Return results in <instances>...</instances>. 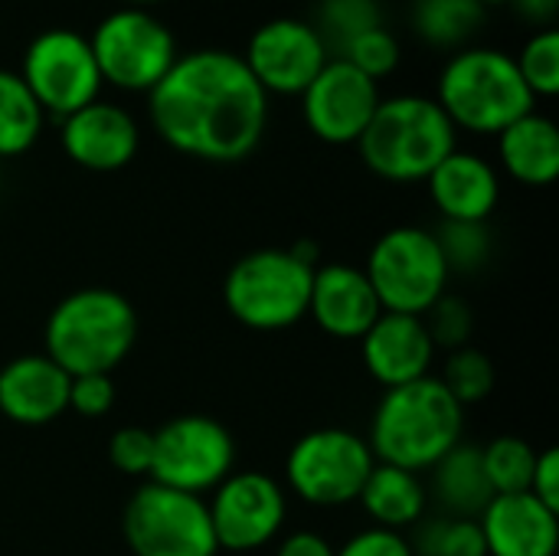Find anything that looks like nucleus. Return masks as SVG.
I'll return each mask as SVG.
<instances>
[{
    "mask_svg": "<svg viewBox=\"0 0 559 556\" xmlns=\"http://www.w3.org/2000/svg\"><path fill=\"white\" fill-rule=\"evenodd\" d=\"M436 102L445 108L455 128L498 134L521 115L534 111L537 95L524 82L518 59L508 49L472 43L445 59Z\"/></svg>",
    "mask_w": 559,
    "mask_h": 556,
    "instance_id": "nucleus-4",
    "label": "nucleus"
},
{
    "mask_svg": "<svg viewBox=\"0 0 559 556\" xmlns=\"http://www.w3.org/2000/svg\"><path fill=\"white\" fill-rule=\"evenodd\" d=\"M380 308L393 315L423 318L449 285V265L436 233L423 226H396L383 233L364 265Z\"/></svg>",
    "mask_w": 559,
    "mask_h": 556,
    "instance_id": "nucleus-7",
    "label": "nucleus"
},
{
    "mask_svg": "<svg viewBox=\"0 0 559 556\" xmlns=\"http://www.w3.org/2000/svg\"><path fill=\"white\" fill-rule=\"evenodd\" d=\"M462 426L465 410L455 397L439 377H423L380 397L367 446L377 462L419 475L462 442Z\"/></svg>",
    "mask_w": 559,
    "mask_h": 556,
    "instance_id": "nucleus-2",
    "label": "nucleus"
},
{
    "mask_svg": "<svg viewBox=\"0 0 559 556\" xmlns=\"http://www.w3.org/2000/svg\"><path fill=\"white\" fill-rule=\"evenodd\" d=\"M426 331L432 338L436 347H445V351H459V347H468L472 334H475V315L468 308L465 298L459 295H442L426 315Z\"/></svg>",
    "mask_w": 559,
    "mask_h": 556,
    "instance_id": "nucleus-34",
    "label": "nucleus"
},
{
    "mask_svg": "<svg viewBox=\"0 0 559 556\" xmlns=\"http://www.w3.org/2000/svg\"><path fill=\"white\" fill-rule=\"evenodd\" d=\"M157 134L180 154L203 161H239L262 141L269 92L242 52L197 46L177 52L170 69L147 88Z\"/></svg>",
    "mask_w": 559,
    "mask_h": 556,
    "instance_id": "nucleus-1",
    "label": "nucleus"
},
{
    "mask_svg": "<svg viewBox=\"0 0 559 556\" xmlns=\"http://www.w3.org/2000/svg\"><path fill=\"white\" fill-rule=\"evenodd\" d=\"M481 3H491V0H481Z\"/></svg>",
    "mask_w": 559,
    "mask_h": 556,
    "instance_id": "nucleus-42",
    "label": "nucleus"
},
{
    "mask_svg": "<svg viewBox=\"0 0 559 556\" xmlns=\"http://www.w3.org/2000/svg\"><path fill=\"white\" fill-rule=\"evenodd\" d=\"M518 59V69L524 75V82L531 85L534 95H554L559 88V29L550 26H540L534 29L521 52L514 56Z\"/></svg>",
    "mask_w": 559,
    "mask_h": 556,
    "instance_id": "nucleus-30",
    "label": "nucleus"
},
{
    "mask_svg": "<svg viewBox=\"0 0 559 556\" xmlns=\"http://www.w3.org/2000/svg\"><path fill=\"white\" fill-rule=\"evenodd\" d=\"M154 433L141 426H124L108 439V462L124 475H151Z\"/></svg>",
    "mask_w": 559,
    "mask_h": 556,
    "instance_id": "nucleus-35",
    "label": "nucleus"
},
{
    "mask_svg": "<svg viewBox=\"0 0 559 556\" xmlns=\"http://www.w3.org/2000/svg\"><path fill=\"white\" fill-rule=\"evenodd\" d=\"M275 556H334V547L314 531H298V534H288L278 544Z\"/></svg>",
    "mask_w": 559,
    "mask_h": 556,
    "instance_id": "nucleus-39",
    "label": "nucleus"
},
{
    "mask_svg": "<svg viewBox=\"0 0 559 556\" xmlns=\"http://www.w3.org/2000/svg\"><path fill=\"white\" fill-rule=\"evenodd\" d=\"M357 501L380 531L403 534L406 528H416L426 518L429 492L416 472L377 462L373 472L367 475Z\"/></svg>",
    "mask_w": 559,
    "mask_h": 556,
    "instance_id": "nucleus-23",
    "label": "nucleus"
},
{
    "mask_svg": "<svg viewBox=\"0 0 559 556\" xmlns=\"http://www.w3.org/2000/svg\"><path fill=\"white\" fill-rule=\"evenodd\" d=\"M439 383L455 397V403L462 410L475 406V403L488 400L491 390H495V364H491L488 354H481L472 344L459 347V351H449Z\"/></svg>",
    "mask_w": 559,
    "mask_h": 556,
    "instance_id": "nucleus-29",
    "label": "nucleus"
},
{
    "mask_svg": "<svg viewBox=\"0 0 559 556\" xmlns=\"http://www.w3.org/2000/svg\"><path fill=\"white\" fill-rule=\"evenodd\" d=\"M531 495L559 511V452L557 449H544L537 452V462H534V478H531Z\"/></svg>",
    "mask_w": 559,
    "mask_h": 556,
    "instance_id": "nucleus-38",
    "label": "nucleus"
},
{
    "mask_svg": "<svg viewBox=\"0 0 559 556\" xmlns=\"http://www.w3.org/2000/svg\"><path fill=\"white\" fill-rule=\"evenodd\" d=\"M206 508L216 547L229 554H249L272 544L288 518L285 492L265 472H233L213 488Z\"/></svg>",
    "mask_w": 559,
    "mask_h": 556,
    "instance_id": "nucleus-13",
    "label": "nucleus"
},
{
    "mask_svg": "<svg viewBox=\"0 0 559 556\" xmlns=\"http://www.w3.org/2000/svg\"><path fill=\"white\" fill-rule=\"evenodd\" d=\"M429 472H432V498L439 501L442 514H449V518L478 521L481 511L495 498L485 465H481V446L459 442Z\"/></svg>",
    "mask_w": 559,
    "mask_h": 556,
    "instance_id": "nucleus-24",
    "label": "nucleus"
},
{
    "mask_svg": "<svg viewBox=\"0 0 559 556\" xmlns=\"http://www.w3.org/2000/svg\"><path fill=\"white\" fill-rule=\"evenodd\" d=\"M488 556H557L559 511L531 492L495 495L478 518Z\"/></svg>",
    "mask_w": 559,
    "mask_h": 556,
    "instance_id": "nucleus-19",
    "label": "nucleus"
},
{
    "mask_svg": "<svg viewBox=\"0 0 559 556\" xmlns=\"http://www.w3.org/2000/svg\"><path fill=\"white\" fill-rule=\"evenodd\" d=\"M498 154L508 174L531 187H547L559 174V128L544 111H527L498 131Z\"/></svg>",
    "mask_w": 559,
    "mask_h": 556,
    "instance_id": "nucleus-22",
    "label": "nucleus"
},
{
    "mask_svg": "<svg viewBox=\"0 0 559 556\" xmlns=\"http://www.w3.org/2000/svg\"><path fill=\"white\" fill-rule=\"evenodd\" d=\"M455 125L445 108L423 92H403L380 98L367 128L360 131V157L386 180L409 184L426 180L432 167L452 151Z\"/></svg>",
    "mask_w": 559,
    "mask_h": 556,
    "instance_id": "nucleus-5",
    "label": "nucleus"
},
{
    "mask_svg": "<svg viewBox=\"0 0 559 556\" xmlns=\"http://www.w3.org/2000/svg\"><path fill=\"white\" fill-rule=\"evenodd\" d=\"M131 3H134V7H141V3H151V0H131Z\"/></svg>",
    "mask_w": 559,
    "mask_h": 556,
    "instance_id": "nucleus-41",
    "label": "nucleus"
},
{
    "mask_svg": "<svg viewBox=\"0 0 559 556\" xmlns=\"http://www.w3.org/2000/svg\"><path fill=\"white\" fill-rule=\"evenodd\" d=\"M124 544L134 556H216L210 508L200 495L164 485H141L121 518Z\"/></svg>",
    "mask_w": 559,
    "mask_h": 556,
    "instance_id": "nucleus-9",
    "label": "nucleus"
},
{
    "mask_svg": "<svg viewBox=\"0 0 559 556\" xmlns=\"http://www.w3.org/2000/svg\"><path fill=\"white\" fill-rule=\"evenodd\" d=\"M115 406V383L111 374H88L69 380V410L88 419L105 416Z\"/></svg>",
    "mask_w": 559,
    "mask_h": 556,
    "instance_id": "nucleus-36",
    "label": "nucleus"
},
{
    "mask_svg": "<svg viewBox=\"0 0 559 556\" xmlns=\"http://www.w3.org/2000/svg\"><path fill=\"white\" fill-rule=\"evenodd\" d=\"M88 43L102 79L121 88H151L177 59L174 29L134 3L108 10L95 23Z\"/></svg>",
    "mask_w": 559,
    "mask_h": 556,
    "instance_id": "nucleus-10",
    "label": "nucleus"
},
{
    "mask_svg": "<svg viewBox=\"0 0 559 556\" xmlns=\"http://www.w3.org/2000/svg\"><path fill=\"white\" fill-rule=\"evenodd\" d=\"M514 3H518V10H521L524 16L540 20L544 26H550V20L557 16L559 7V0H514Z\"/></svg>",
    "mask_w": 559,
    "mask_h": 556,
    "instance_id": "nucleus-40",
    "label": "nucleus"
},
{
    "mask_svg": "<svg viewBox=\"0 0 559 556\" xmlns=\"http://www.w3.org/2000/svg\"><path fill=\"white\" fill-rule=\"evenodd\" d=\"M331 49L318 26L301 16H269L246 43V66L262 82L265 92H301L318 69L328 62Z\"/></svg>",
    "mask_w": 559,
    "mask_h": 556,
    "instance_id": "nucleus-15",
    "label": "nucleus"
},
{
    "mask_svg": "<svg viewBox=\"0 0 559 556\" xmlns=\"http://www.w3.org/2000/svg\"><path fill=\"white\" fill-rule=\"evenodd\" d=\"M413 556H488L478 521L439 514L432 521L416 524V537L409 541Z\"/></svg>",
    "mask_w": 559,
    "mask_h": 556,
    "instance_id": "nucleus-28",
    "label": "nucleus"
},
{
    "mask_svg": "<svg viewBox=\"0 0 559 556\" xmlns=\"http://www.w3.org/2000/svg\"><path fill=\"white\" fill-rule=\"evenodd\" d=\"M308 315L324 334L337 341H360L383 315V308L364 269L331 262L314 269Z\"/></svg>",
    "mask_w": 559,
    "mask_h": 556,
    "instance_id": "nucleus-17",
    "label": "nucleus"
},
{
    "mask_svg": "<svg viewBox=\"0 0 559 556\" xmlns=\"http://www.w3.org/2000/svg\"><path fill=\"white\" fill-rule=\"evenodd\" d=\"M426 180L432 203L449 223H488L501 197V180L491 161L462 147H452Z\"/></svg>",
    "mask_w": 559,
    "mask_h": 556,
    "instance_id": "nucleus-21",
    "label": "nucleus"
},
{
    "mask_svg": "<svg viewBox=\"0 0 559 556\" xmlns=\"http://www.w3.org/2000/svg\"><path fill=\"white\" fill-rule=\"evenodd\" d=\"M380 82L347 62L344 56H328L318 75L301 88V108L308 128L331 144L357 141L370 115L380 105Z\"/></svg>",
    "mask_w": 559,
    "mask_h": 556,
    "instance_id": "nucleus-14",
    "label": "nucleus"
},
{
    "mask_svg": "<svg viewBox=\"0 0 559 556\" xmlns=\"http://www.w3.org/2000/svg\"><path fill=\"white\" fill-rule=\"evenodd\" d=\"M43 105L16 69L0 66V157H16L33 147L43 131Z\"/></svg>",
    "mask_w": 559,
    "mask_h": 556,
    "instance_id": "nucleus-25",
    "label": "nucleus"
},
{
    "mask_svg": "<svg viewBox=\"0 0 559 556\" xmlns=\"http://www.w3.org/2000/svg\"><path fill=\"white\" fill-rule=\"evenodd\" d=\"M377 459L350 429L324 426L305 433L288 459H285V478L288 488L311 508H344L360 498V488L367 475L373 472Z\"/></svg>",
    "mask_w": 559,
    "mask_h": 556,
    "instance_id": "nucleus-8",
    "label": "nucleus"
},
{
    "mask_svg": "<svg viewBox=\"0 0 559 556\" xmlns=\"http://www.w3.org/2000/svg\"><path fill=\"white\" fill-rule=\"evenodd\" d=\"M141 144L134 115L108 98H92L88 105L62 118V147L66 154L88 170H118L124 167Z\"/></svg>",
    "mask_w": 559,
    "mask_h": 556,
    "instance_id": "nucleus-16",
    "label": "nucleus"
},
{
    "mask_svg": "<svg viewBox=\"0 0 559 556\" xmlns=\"http://www.w3.org/2000/svg\"><path fill=\"white\" fill-rule=\"evenodd\" d=\"M380 13H383L380 0H321L314 26H318V33L324 36V43L331 49V43L344 46L354 33L383 23Z\"/></svg>",
    "mask_w": 559,
    "mask_h": 556,
    "instance_id": "nucleus-33",
    "label": "nucleus"
},
{
    "mask_svg": "<svg viewBox=\"0 0 559 556\" xmlns=\"http://www.w3.org/2000/svg\"><path fill=\"white\" fill-rule=\"evenodd\" d=\"M439 249L445 256L449 272H478L491 256V233L485 223H449L442 220V229L436 233Z\"/></svg>",
    "mask_w": 559,
    "mask_h": 556,
    "instance_id": "nucleus-31",
    "label": "nucleus"
},
{
    "mask_svg": "<svg viewBox=\"0 0 559 556\" xmlns=\"http://www.w3.org/2000/svg\"><path fill=\"white\" fill-rule=\"evenodd\" d=\"M413 29L439 46L468 39L485 23L481 0H413Z\"/></svg>",
    "mask_w": 559,
    "mask_h": 556,
    "instance_id": "nucleus-26",
    "label": "nucleus"
},
{
    "mask_svg": "<svg viewBox=\"0 0 559 556\" xmlns=\"http://www.w3.org/2000/svg\"><path fill=\"white\" fill-rule=\"evenodd\" d=\"M69 374L46 354H23L0 367V413L16 426H46L69 410Z\"/></svg>",
    "mask_w": 559,
    "mask_h": 556,
    "instance_id": "nucleus-20",
    "label": "nucleus"
},
{
    "mask_svg": "<svg viewBox=\"0 0 559 556\" xmlns=\"http://www.w3.org/2000/svg\"><path fill=\"white\" fill-rule=\"evenodd\" d=\"M537 452L521 436H498L481 449V465L495 495H524L531 492Z\"/></svg>",
    "mask_w": 559,
    "mask_h": 556,
    "instance_id": "nucleus-27",
    "label": "nucleus"
},
{
    "mask_svg": "<svg viewBox=\"0 0 559 556\" xmlns=\"http://www.w3.org/2000/svg\"><path fill=\"white\" fill-rule=\"evenodd\" d=\"M334 556H413V547L403 534L370 528L354 534L341 551H334Z\"/></svg>",
    "mask_w": 559,
    "mask_h": 556,
    "instance_id": "nucleus-37",
    "label": "nucleus"
},
{
    "mask_svg": "<svg viewBox=\"0 0 559 556\" xmlns=\"http://www.w3.org/2000/svg\"><path fill=\"white\" fill-rule=\"evenodd\" d=\"M20 75L43 111H52L59 118L98 98V88L105 82L88 36L72 26L39 29L23 49Z\"/></svg>",
    "mask_w": 559,
    "mask_h": 556,
    "instance_id": "nucleus-12",
    "label": "nucleus"
},
{
    "mask_svg": "<svg viewBox=\"0 0 559 556\" xmlns=\"http://www.w3.org/2000/svg\"><path fill=\"white\" fill-rule=\"evenodd\" d=\"M314 265L292 249L246 252L226 275L223 298L229 315L252 331H285L308 318Z\"/></svg>",
    "mask_w": 559,
    "mask_h": 556,
    "instance_id": "nucleus-6",
    "label": "nucleus"
},
{
    "mask_svg": "<svg viewBox=\"0 0 559 556\" xmlns=\"http://www.w3.org/2000/svg\"><path fill=\"white\" fill-rule=\"evenodd\" d=\"M236 442L229 429L213 416H177L154 429V456H151V482L203 495L213 492L223 478L233 475Z\"/></svg>",
    "mask_w": 559,
    "mask_h": 556,
    "instance_id": "nucleus-11",
    "label": "nucleus"
},
{
    "mask_svg": "<svg viewBox=\"0 0 559 556\" xmlns=\"http://www.w3.org/2000/svg\"><path fill=\"white\" fill-rule=\"evenodd\" d=\"M400 39L396 33L386 26V23H377V26H367L360 33H354L344 46H341V56L347 62H354L357 69H364L367 75H373L380 82V75L393 72L396 62H400Z\"/></svg>",
    "mask_w": 559,
    "mask_h": 556,
    "instance_id": "nucleus-32",
    "label": "nucleus"
},
{
    "mask_svg": "<svg viewBox=\"0 0 559 556\" xmlns=\"http://www.w3.org/2000/svg\"><path fill=\"white\" fill-rule=\"evenodd\" d=\"M138 341V311L115 288H75L46 318V357L69 377L111 374Z\"/></svg>",
    "mask_w": 559,
    "mask_h": 556,
    "instance_id": "nucleus-3",
    "label": "nucleus"
},
{
    "mask_svg": "<svg viewBox=\"0 0 559 556\" xmlns=\"http://www.w3.org/2000/svg\"><path fill=\"white\" fill-rule=\"evenodd\" d=\"M360 357L367 374L386 390L429 377L436 344L423 318L383 311L360 338Z\"/></svg>",
    "mask_w": 559,
    "mask_h": 556,
    "instance_id": "nucleus-18",
    "label": "nucleus"
}]
</instances>
